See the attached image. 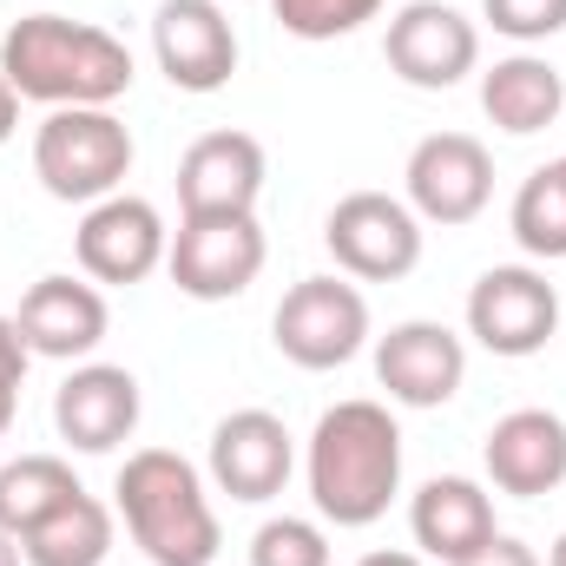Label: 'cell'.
<instances>
[{"label":"cell","instance_id":"cell-1","mask_svg":"<svg viewBox=\"0 0 566 566\" xmlns=\"http://www.w3.org/2000/svg\"><path fill=\"white\" fill-rule=\"evenodd\" d=\"M0 73L20 99L60 113V106H113L133 93V46L93 20L66 13H27L0 40Z\"/></svg>","mask_w":566,"mask_h":566},{"label":"cell","instance_id":"cell-2","mask_svg":"<svg viewBox=\"0 0 566 566\" xmlns=\"http://www.w3.org/2000/svg\"><path fill=\"white\" fill-rule=\"evenodd\" d=\"M310 501L336 527H376L402 494V428L382 402L356 396L323 409L310 428Z\"/></svg>","mask_w":566,"mask_h":566},{"label":"cell","instance_id":"cell-3","mask_svg":"<svg viewBox=\"0 0 566 566\" xmlns=\"http://www.w3.org/2000/svg\"><path fill=\"white\" fill-rule=\"evenodd\" d=\"M113 501H119V521L133 534L151 566H211L224 547V527H218V507L205 494V474L171 454V448H139L126 454L119 481H113Z\"/></svg>","mask_w":566,"mask_h":566},{"label":"cell","instance_id":"cell-4","mask_svg":"<svg viewBox=\"0 0 566 566\" xmlns=\"http://www.w3.org/2000/svg\"><path fill=\"white\" fill-rule=\"evenodd\" d=\"M133 133L113 106H60L33 133V178L60 205H99L133 171Z\"/></svg>","mask_w":566,"mask_h":566},{"label":"cell","instance_id":"cell-5","mask_svg":"<svg viewBox=\"0 0 566 566\" xmlns=\"http://www.w3.org/2000/svg\"><path fill=\"white\" fill-rule=\"evenodd\" d=\"M271 343L283 363L323 376L363 356L369 343V296L349 277H303L283 290L277 316H271Z\"/></svg>","mask_w":566,"mask_h":566},{"label":"cell","instance_id":"cell-6","mask_svg":"<svg viewBox=\"0 0 566 566\" xmlns=\"http://www.w3.org/2000/svg\"><path fill=\"white\" fill-rule=\"evenodd\" d=\"M264 258L271 244H264L258 211H218V218H178L165 271L191 303H231L258 283Z\"/></svg>","mask_w":566,"mask_h":566},{"label":"cell","instance_id":"cell-7","mask_svg":"<svg viewBox=\"0 0 566 566\" xmlns=\"http://www.w3.org/2000/svg\"><path fill=\"white\" fill-rule=\"evenodd\" d=\"M323 244H329V258H336L343 277L396 283L422 264V218L409 211V198L349 191V198H336V211L323 218Z\"/></svg>","mask_w":566,"mask_h":566},{"label":"cell","instance_id":"cell-8","mask_svg":"<svg viewBox=\"0 0 566 566\" xmlns=\"http://www.w3.org/2000/svg\"><path fill=\"white\" fill-rule=\"evenodd\" d=\"M560 329V290L527 271V264H494L481 271L468 290V336L488 349V356H541Z\"/></svg>","mask_w":566,"mask_h":566},{"label":"cell","instance_id":"cell-9","mask_svg":"<svg viewBox=\"0 0 566 566\" xmlns=\"http://www.w3.org/2000/svg\"><path fill=\"white\" fill-rule=\"evenodd\" d=\"M382 60L416 93H448L481 66V27L448 0H409L382 33Z\"/></svg>","mask_w":566,"mask_h":566},{"label":"cell","instance_id":"cell-10","mask_svg":"<svg viewBox=\"0 0 566 566\" xmlns=\"http://www.w3.org/2000/svg\"><path fill=\"white\" fill-rule=\"evenodd\" d=\"M171 251V231L158 218L151 198H133V191H113L99 205H86L80 231H73V258L93 283H113V290H133L145 283Z\"/></svg>","mask_w":566,"mask_h":566},{"label":"cell","instance_id":"cell-11","mask_svg":"<svg viewBox=\"0 0 566 566\" xmlns=\"http://www.w3.org/2000/svg\"><path fill=\"white\" fill-rule=\"evenodd\" d=\"M409 211L422 224H474L494 198V151L474 139V133H428L416 151H409Z\"/></svg>","mask_w":566,"mask_h":566},{"label":"cell","instance_id":"cell-12","mask_svg":"<svg viewBox=\"0 0 566 566\" xmlns=\"http://www.w3.org/2000/svg\"><path fill=\"white\" fill-rule=\"evenodd\" d=\"M151 60L178 93H224L238 73V27L218 0H158Z\"/></svg>","mask_w":566,"mask_h":566},{"label":"cell","instance_id":"cell-13","mask_svg":"<svg viewBox=\"0 0 566 566\" xmlns=\"http://www.w3.org/2000/svg\"><path fill=\"white\" fill-rule=\"evenodd\" d=\"M376 382L389 389V402L402 409H441L461 396L468 382V343L448 323L409 316L376 343Z\"/></svg>","mask_w":566,"mask_h":566},{"label":"cell","instance_id":"cell-14","mask_svg":"<svg viewBox=\"0 0 566 566\" xmlns=\"http://www.w3.org/2000/svg\"><path fill=\"white\" fill-rule=\"evenodd\" d=\"M290 468H296V441H290L283 416H271V409H238V416H224L211 428V481H218V494H231L244 507H264V501L283 494Z\"/></svg>","mask_w":566,"mask_h":566},{"label":"cell","instance_id":"cell-15","mask_svg":"<svg viewBox=\"0 0 566 566\" xmlns=\"http://www.w3.org/2000/svg\"><path fill=\"white\" fill-rule=\"evenodd\" d=\"M139 376L119 363H86L53 389V428L73 454H113L139 428Z\"/></svg>","mask_w":566,"mask_h":566},{"label":"cell","instance_id":"cell-16","mask_svg":"<svg viewBox=\"0 0 566 566\" xmlns=\"http://www.w3.org/2000/svg\"><path fill=\"white\" fill-rule=\"evenodd\" d=\"M264 198V145L251 133H205L178 158V211L218 218V211H258Z\"/></svg>","mask_w":566,"mask_h":566},{"label":"cell","instance_id":"cell-17","mask_svg":"<svg viewBox=\"0 0 566 566\" xmlns=\"http://www.w3.org/2000/svg\"><path fill=\"white\" fill-rule=\"evenodd\" d=\"M20 336H27V349L33 356H46V363H80V356H93L99 343H106V329H113V310H106V296H99V283L86 277H40L27 283V296H20Z\"/></svg>","mask_w":566,"mask_h":566},{"label":"cell","instance_id":"cell-18","mask_svg":"<svg viewBox=\"0 0 566 566\" xmlns=\"http://www.w3.org/2000/svg\"><path fill=\"white\" fill-rule=\"evenodd\" d=\"M481 461H488V481L501 494L541 501L566 481V422L554 409H514V416H501L488 428Z\"/></svg>","mask_w":566,"mask_h":566},{"label":"cell","instance_id":"cell-19","mask_svg":"<svg viewBox=\"0 0 566 566\" xmlns=\"http://www.w3.org/2000/svg\"><path fill=\"white\" fill-rule=\"evenodd\" d=\"M409 527H416L422 560H441V566L481 554L501 534L494 527V494L481 481H468V474H434V481H422V494L409 501Z\"/></svg>","mask_w":566,"mask_h":566},{"label":"cell","instance_id":"cell-20","mask_svg":"<svg viewBox=\"0 0 566 566\" xmlns=\"http://www.w3.org/2000/svg\"><path fill=\"white\" fill-rule=\"evenodd\" d=\"M560 106H566V80L534 53H507V60H494L481 73V113L514 139L547 133L560 119Z\"/></svg>","mask_w":566,"mask_h":566},{"label":"cell","instance_id":"cell-21","mask_svg":"<svg viewBox=\"0 0 566 566\" xmlns=\"http://www.w3.org/2000/svg\"><path fill=\"white\" fill-rule=\"evenodd\" d=\"M106 554H113V507L93 501L86 488L60 514H46L33 534H20L27 566H106Z\"/></svg>","mask_w":566,"mask_h":566},{"label":"cell","instance_id":"cell-22","mask_svg":"<svg viewBox=\"0 0 566 566\" xmlns=\"http://www.w3.org/2000/svg\"><path fill=\"white\" fill-rule=\"evenodd\" d=\"M80 494V474L60 454H20L0 468V534H33L46 514H60Z\"/></svg>","mask_w":566,"mask_h":566},{"label":"cell","instance_id":"cell-23","mask_svg":"<svg viewBox=\"0 0 566 566\" xmlns=\"http://www.w3.org/2000/svg\"><path fill=\"white\" fill-rule=\"evenodd\" d=\"M507 224H514V244L527 258L560 264L566 258V158H554V165H541V171L521 178Z\"/></svg>","mask_w":566,"mask_h":566},{"label":"cell","instance_id":"cell-24","mask_svg":"<svg viewBox=\"0 0 566 566\" xmlns=\"http://www.w3.org/2000/svg\"><path fill=\"white\" fill-rule=\"evenodd\" d=\"M271 13L296 40H343L356 27H369L382 13V0H271Z\"/></svg>","mask_w":566,"mask_h":566},{"label":"cell","instance_id":"cell-25","mask_svg":"<svg viewBox=\"0 0 566 566\" xmlns=\"http://www.w3.org/2000/svg\"><path fill=\"white\" fill-rule=\"evenodd\" d=\"M251 566H329V534L303 514H277L251 534Z\"/></svg>","mask_w":566,"mask_h":566},{"label":"cell","instance_id":"cell-26","mask_svg":"<svg viewBox=\"0 0 566 566\" xmlns=\"http://www.w3.org/2000/svg\"><path fill=\"white\" fill-rule=\"evenodd\" d=\"M481 20L514 46H534L566 33V0H481Z\"/></svg>","mask_w":566,"mask_h":566},{"label":"cell","instance_id":"cell-27","mask_svg":"<svg viewBox=\"0 0 566 566\" xmlns=\"http://www.w3.org/2000/svg\"><path fill=\"white\" fill-rule=\"evenodd\" d=\"M27 363H33V349H27L20 323H13V316H0V382H7V389H20Z\"/></svg>","mask_w":566,"mask_h":566},{"label":"cell","instance_id":"cell-28","mask_svg":"<svg viewBox=\"0 0 566 566\" xmlns=\"http://www.w3.org/2000/svg\"><path fill=\"white\" fill-rule=\"evenodd\" d=\"M454 566H541V554L527 541H514V534H494L481 554H468V560H454Z\"/></svg>","mask_w":566,"mask_h":566},{"label":"cell","instance_id":"cell-29","mask_svg":"<svg viewBox=\"0 0 566 566\" xmlns=\"http://www.w3.org/2000/svg\"><path fill=\"white\" fill-rule=\"evenodd\" d=\"M13 126H20V93H13L7 73H0V145L13 139Z\"/></svg>","mask_w":566,"mask_h":566},{"label":"cell","instance_id":"cell-30","mask_svg":"<svg viewBox=\"0 0 566 566\" xmlns=\"http://www.w3.org/2000/svg\"><path fill=\"white\" fill-rule=\"evenodd\" d=\"M356 566H428L422 554H402V547H376V554H363Z\"/></svg>","mask_w":566,"mask_h":566},{"label":"cell","instance_id":"cell-31","mask_svg":"<svg viewBox=\"0 0 566 566\" xmlns=\"http://www.w3.org/2000/svg\"><path fill=\"white\" fill-rule=\"evenodd\" d=\"M13 409H20V389H7V382H0V434L13 428Z\"/></svg>","mask_w":566,"mask_h":566},{"label":"cell","instance_id":"cell-32","mask_svg":"<svg viewBox=\"0 0 566 566\" xmlns=\"http://www.w3.org/2000/svg\"><path fill=\"white\" fill-rule=\"evenodd\" d=\"M0 566H27V560H20V541H13V534H0Z\"/></svg>","mask_w":566,"mask_h":566},{"label":"cell","instance_id":"cell-33","mask_svg":"<svg viewBox=\"0 0 566 566\" xmlns=\"http://www.w3.org/2000/svg\"><path fill=\"white\" fill-rule=\"evenodd\" d=\"M547 566H566V534L554 541V547H547Z\"/></svg>","mask_w":566,"mask_h":566}]
</instances>
